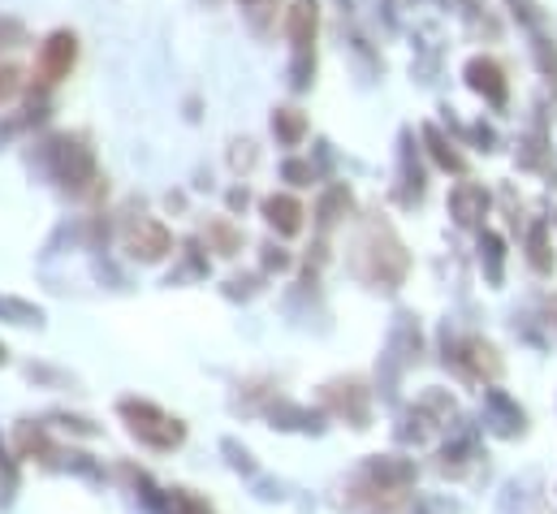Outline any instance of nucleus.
<instances>
[{
  "instance_id": "nucleus-3",
  "label": "nucleus",
  "mask_w": 557,
  "mask_h": 514,
  "mask_svg": "<svg viewBox=\"0 0 557 514\" xmlns=\"http://www.w3.org/2000/svg\"><path fill=\"white\" fill-rule=\"evenodd\" d=\"M285 35H289V87L307 91L315 83V35H320V4L294 0L285 9Z\"/></svg>"
},
{
  "instance_id": "nucleus-13",
  "label": "nucleus",
  "mask_w": 557,
  "mask_h": 514,
  "mask_svg": "<svg viewBox=\"0 0 557 514\" xmlns=\"http://www.w3.org/2000/svg\"><path fill=\"white\" fill-rule=\"evenodd\" d=\"M203 238H208V247H212L216 256H238V252H243V230H238L230 217L208 221V225H203Z\"/></svg>"
},
{
  "instance_id": "nucleus-20",
  "label": "nucleus",
  "mask_w": 557,
  "mask_h": 514,
  "mask_svg": "<svg viewBox=\"0 0 557 514\" xmlns=\"http://www.w3.org/2000/svg\"><path fill=\"white\" fill-rule=\"evenodd\" d=\"M510 9H515V17L536 35V30H545V13H541V4L536 0H506Z\"/></svg>"
},
{
  "instance_id": "nucleus-8",
  "label": "nucleus",
  "mask_w": 557,
  "mask_h": 514,
  "mask_svg": "<svg viewBox=\"0 0 557 514\" xmlns=\"http://www.w3.org/2000/svg\"><path fill=\"white\" fill-rule=\"evenodd\" d=\"M493 212V195H488V186L484 182H458L454 191H449V217H454V225L458 230H484V217Z\"/></svg>"
},
{
  "instance_id": "nucleus-6",
  "label": "nucleus",
  "mask_w": 557,
  "mask_h": 514,
  "mask_svg": "<svg viewBox=\"0 0 557 514\" xmlns=\"http://www.w3.org/2000/svg\"><path fill=\"white\" fill-rule=\"evenodd\" d=\"M74 61H78V35H74V30H52V35L39 44V61H35L39 87H57L61 78H70Z\"/></svg>"
},
{
  "instance_id": "nucleus-17",
  "label": "nucleus",
  "mask_w": 557,
  "mask_h": 514,
  "mask_svg": "<svg viewBox=\"0 0 557 514\" xmlns=\"http://www.w3.org/2000/svg\"><path fill=\"white\" fill-rule=\"evenodd\" d=\"M281 178H285L289 186H311V182H315V164H311V160H302V156H285Z\"/></svg>"
},
{
  "instance_id": "nucleus-23",
  "label": "nucleus",
  "mask_w": 557,
  "mask_h": 514,
  "mask_svg": "<svg viewBox=\"0 0 557 514\" xmlns=\"http://www.w3.org/2000/svg\"><path fill=\"white\" fill-rule=\"evenodd\" d=\"M256 160H260L256 143H251V138H238V143H234V151H230V164H234V169H251Z\"/></svg>"
},
{
  "instance_id": "nucleus-2",
  "label": "nucleus",
  "mask_w": 557,
  "mask_h": 514,
  "mask_svg": "<svg viewBox=\"0 0 557 514\" xmlns=\"http://www.w3.org/2000/svg\"><path fill=\"white\" fill-rule=\"evenodd\" d=\"M44 169H48V178L65 195H78V199L96 195L100 182H104L100 178V164H96V151H91V143L83 134H57V138H48L44 143Z\"/></svg>"
},
{
  "instance_id": "nucleus-15",
  "label": "nucleus",
  "mask_w": 557,
  "mask_h": 514,
  "mask_svg": "<svg viewBox=\"0 0 557 514\" xmlns=\"http://www.w3.org/2000/svg\"><path fill=\"white\" fill-rule=\"evenodd\" d=\"M480 264L488 268V281H502V264H506V243L493 230H480Z\"/></svg>"
},
{
  "instance_id": "nucleus-22",
  "label": "nucleus",
  "mask_w": 557,
  "mask_h": 514,
  "mask_svg": "<svg viewBox=\"0 0 557 514\" xmlns=\"http://www.w3.org/2000/svg\"><path fill=\"white\" fill-rule=\"evenodd\" d=\"M17 91H22V70L4 61V65H0V105H9Z\"/></svg>"
},
{
  "instance_id": "nucleus-26",
  "label": "nucleus",
  "mask_w": 557,
  "mask_h": 514,
  "mask_svg": "<svg viewBox=\"0 0 557 514\" xmlns=\"http://www.w3.org/2000/svg\"><path fill=\"white\" fill-rule=\"evenodd\" d=\"M4 359H9V355H4V346H0V364H4Z\"/></svg>"
},
{
  "instance_id": "nucleus-7",
  "label": "nucleus",
  "mask_w": 557,
  "mask_h": 514,
  "mask_svg": "<svg viewBox=\"0 0 557 514\" xmlns=\"http://www.w3.org/2000/svg\"><path fill=\"white\" fill-rule=\"evenodd\" d=\"M462 78H467V87L484 100V105H493V109H506L510 105V78H506V70L493 61V57H471L467 65H462Z\"/></svg>"
},
{
  "instance_id": "nucleus-12",
  "label": "nucleus",
  "mask_w": 557,
  "mask_h": 514,
  "mask_svg": "<svg viewBox=\"0 0 557 514\" xmlns=\"http://www.w3.org/2000/svg\"><path fill=\"white\" fill-rule=\"evenodd\" d=\"M398 173H403V204H419L423 199V169L416 160V147H411V130H403V156H398Z\"/></svg>"
},
{
  "instance_id": "nucleus-27",
  "label": "nucleus",
  "mask_w": 557,
  "mask_h": 514,
  "mask_svg": "<svg viewBox=\"0 0 557 514\" xmlns=\"http://www.w3.org/2000/svg\"><path fill=\"white\" fill-rule=\"evenodd\" d=\"M554 225H557V212H554Z\"/></svg>"
},
{
  "instance_id": "nucleus-10",
  "label": "nucleus",
  "mask_w": 557,
  "mask_h": 514,
  "mask_svg": "<svg viewBox=\"0 0 557 514\" xmlns=\"http://www.w3.org/2000/svg\"><path fill=\"white\" fill-rule=\"evenodd\" d=\"M355 212V191L346 186V182H333V186H324V195H320V204H315V225L320 230H333L342 217H350Z\"/></svg>"
},
{
  "instance_id": "nucleus-4",
  "label": "nucleus",
  "mask_w": 557,
  "mask_h": 514,
  "mask_svg": "<svg viewBox=\"0 0 557 514\" xmlns=\"http://www.w3.org/2000/svg\"><path fill=\"white\" fill-rule=\"evenodd\" d=\"M122 419L131 424V432L147 441V445H156V450H173L182 437H186V428L173 419V415H164L160 406H151V402H139V397H122Z\"/></svg>"
},
{
  "instance_id": "nucleus-25",
  "label": "nucleus",
  "mask_w": 557,
  "mask_h": 514,
  "mask_svg": "<svg viewBox=\"0 0 557 514\" xmlns=\"http://www.w3.org/2000/svg\"><path fill=\"white\" fill-rule=\"evenodd\" d=\"M264 264H269V268H289V252H285V247H273V243H269V247H264Z\"/></svg>"
},
{
  "instance_id": "nucleus-18",
  "label": "nucleus",
  "mask_w": 557,
  "mask_h": 514,
  "mask_svg": "<svg viewBox=\"0 0 557 514\" xmlns=\"http://www.w3.org/2000/svg\"><path fill=\"white\" fill-rule=\"evenodd\" d=\"M532 52H536V65H541L549 78H557V44L545 35V30L532 35Z\"/></svg>"
},
{
  "instance_id": "nucleus-19",
  "label": "nucleus",
  "mask_w": 557,
  "mask_h": 514,
  "mask_svg": "<svg viewBox=\"0 0 557 514\" xmlns=\"http://www.w3.org/2000/svg\"><path fill=\"white\" fill-rule=\"evenodd\" d=\"M0 311H4L13 325H39V320H44V311H39V307L17 303V298H4V294H0Z\"/></svg>"
},
{
  "instance_id": "nucleus-1",
  "label": "nucleus",
  "mask_w": 557,
  "mask_h": 514,
  "mask_svg": "<svg viewBox=\"0 0 557 514\" xmlns=\"http://www.w3.org/2000/svg\"><path fill=\"white\" fill-rule=\"evenodd\" d=\"M355 272L363 277V281H372V285H381V290H394L403 277H407V247H403V238L394 234V225L389 221H368L363 230H359V238H355Z\"/></svg>"
},
{
  "instance_id": "nucleus-14",
  "label": "nucleus",
  "mask_w": 557,
  "mask_h": 514,
  "mask_svg": "<svg viewBox=\"0 0 557 514\" xmlns=\"http://www.w3.org/2000/svg\"><path fill=\"white\" fill-rule=\"evenodd\" d=\"M273 134H277L281 147H298L307 138V113L285 105V109H273Z\"/></svg>"
},
{
  "instance_id": "nucleus-24",
  "label": "nucleus",
  "mask_w": 557,
  "mask_h": 514,
  "mask_svg": "<svg viewBox=\"0 0 557 514\" xmlns=\"http://www.w3.org/2000/svg\"><path fill=\"white\" fill-rule=\"evenodd\" d=\"M225 204H230V212H247V204H251V191H247V186H234V191L225 195Z\"/></svg>"
},
{
  "instance_id": "nucleus-5",
  "label": "nucleus",
  "mask_w": 557,
  "mask_h": 514,
  "mask_svg": "<svg viewBox=\"0 0 557 514\" xmlns=\"http://www.w3.org/2000/svg\"><path fill=\"white\" fill-rule=\"evenodd\" d=\"M122 247H126V256L139 259V264H160V259L173 256V234L156 217H131L126 230H122Z\"/></svg>"
},
{
  "instance_id": "nucleus-16",
  "label": "nucleus",
  "mask_w": 557,
  "mask_h": 514,
  "mask_svg": "<svg viewBox=\"0 0 557 514\" xmlns=\"http://www.w3.org/2000/svg\"><path fill=\"white\" fill-rule=\"evenodd\" d=\"M528 259H532V268H536V272H554V256H549V225H545V221H536V225H532V234H528Z\"/></svg>"
},
{
  "instance_id": "nucleus-11",
  "label": "nucleus",
  "mask_w": 557,
  "mask_h": 514,
  "mask_svg": "<svg viewBox=\"0 0 557 514\" xmlns=\"http://www.w3.org/2000/svg\"><path fill=\"white\" fill-rule=\"evenodd\" d=\"M423 143H428V156H432L436 169H445V173H467V156L458 151L454 138H445L436 126H423Z\"/></svg>"
},
{
  "instance_id": "nucleus-9",
  "label": "nucleus",
  "mask_w": 557,
  "mask_h": 514,
  "mask_svg": "<svg viewBox=\"0 0 557 514\" xmlns=\"http://www.w3.org/2000/svg\"><path fill=\"white\" fill-rule=\"evenodd\" d=\"M260 217L269 221V230H277L281 238H294L298 230H302V204L294 199V195H269L264 204H260Z\"/></svg>"
},
{
  "instance_id": "nucleus-21",
  "label": "nucleus",
  "mask_w": 557,
  "mask_h": 514,
  "mask_svg": "<svg viewBox=\"0 0 557 514\" xmlns=\"http://www.w3.org/2000/svg\"><path fill=\"white\" fill-rule=\"evenodd\" d=\"M243 13L251 17L256 30H269V17L277 13V0H243Z\"/></svg>"
}]
</instances>
